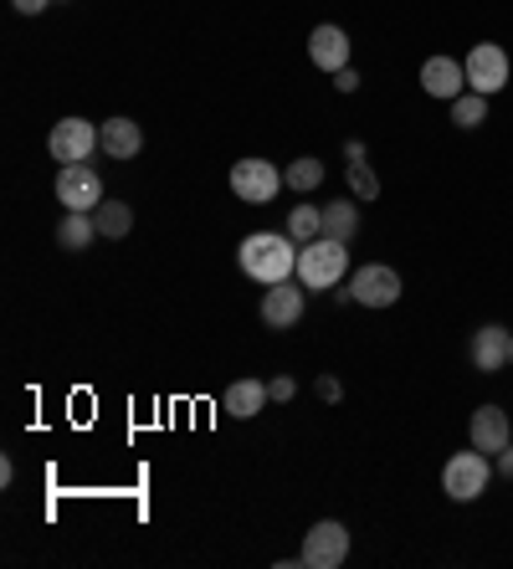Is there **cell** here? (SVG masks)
<instances>
[{
	"label": "cell",
	"mask_w": 513,
	"mask_h": 569,
	"mask_svg": "<svg viewBox=\"0 0 513 569\" xmlns=\"http://www.w3.org/2000/svg\"><path fill=\"white\" fill-rule=\"evenodd\" d=\"M237 267L251 282H263V288L288 282L293 272H298V241L277 237V231H251V237L237 247Z\"/></svg>",
	"instance_id": "obj_1"
},
{
	"label": "cell",
	"mask_w": 513,
	"mask_h": 569,
	"mask_svg": "<svg viewBox=\"0 0 513 569\" xmlns=\"http://www.w3.org/2000/svg\"><path fill=\"white\" fill-rule=\"evenodd\" d=\"M487 482H493V457L487 451H452L447 467H442V492H447L452 503H473L483 498Z\"/></svg>",
	"instance_id": "obj_2"
},
{
	"label": "cell",
	"mask_w": 513,
	"mask_h": 569,
	"mask_svg": "<svg viewBox=\"0 0 513 569\" xmlns=\"http://www.w3.org/2000/svg\"><path fill=\"white\" fill-rule=\"evenodd\" d=\"M344 272H349V247H344V241L318 237V241H308V247H298V282L303 288L324 292V288H334Z\"/></svg>",
	"instance_id": "obj_3"
},
{
	"label": "cell",
	"mask_w": 513,
	"mask_h": 569,
	"mask_svg": "<svg viewBox=\"0 0 513 569\" xmlns=\"http://www.w3.org/2000/svg\"><path fill=\"white\" fill-rule=\"evenodd\" d=\"M344 559H349V529H344V523H334V518H318L314 529L303 533L298 565H308V569H339Z\"/></svg>",
	"instance_id": "obj_4"
},
{
	"label": "cell",
	"mask_w": 513,
	"mask_h": 569,
	"mask_svg": "<svg viewBox=\"0 0 513 569\" xmlns=\"http://www.w3.org/2000/svg\"><path fill=\"white\" fill-rule=\"evenodd\" d=\"M47 149H52L57 164H88L92 149H103V133H98V123H88V119H62V123H52V133H47Z\"/></svg>",
	"instance_id": "obj_5"
},
{
	"label": "cell",
	"mask_w": 513,
	"mask_h": 569,
	"mask_svg": "<svg viewBox=\"0 0 513 569\" xmlns=\"http://www.w3.org/2000/svg\"><path fill=\"white\" fill-rule=\"evenodd\" d=\"M283 186H288V180L277 174L273 159H237V164H231V190H237V200H247V206L277 200Z\"/></svg>",
	"instance_id": "obj_6"
},
{
	"label": "cell",
	"mask_w": 513,
	"mask_h": 569,
	"mask_svg": "<svg viewBox=\"0 0 513 569\" xmlns=\"http://www.w3.org/2000/svg\"><path fill=\"white\" fill-rule=\"evenodd\" d=\"M462 67H467V88H473V93L493 98L499 88H509V52H503L499 41H477Z\"/></svg>",
	"instance_id": "obj_7"
},
{
	"label": "cell",
	"mask_w": 513,
	"mask_h": 569,
	"mask_svg": "<svg viewBox=\"0 0 513 569\" xmlns=\"http://www.w3.org/2000/svg\"><path fill=\"white\" fill-rule=\"evenodd\" d=\"M57 200L67 211H98L103 206V174L92 164H62L57 170Z\"/></svg>",
	"instance_id": "obj_8"
},
{
	"label": "cell",
	"mask_w": 513,
	"mask_h": 569,
	"mask_svg": "<svg viewBox=\"0 0 513 569\" xmlns=\"http://www.w3.org/2000/svg\"><path fill=\"white\" fill-rule=\"evenodd\" d=\"M349 298H355L359 308H391L401 303V272L385 262H369L359 267L355 278H349Z\"/></svg>",
	"instance_id": "obj_9"
},
{
	"label": "cell",
	"mask_w": 513,
	"mask_h": 569,
	"mask_svg": "<svg viewBox=\"0 0 513 569\" xmlns=\"http://www.w3.org/2000/svg\"><path fill=\"white\" fill-rule=\"evenodd\" d=\"M303 318V282H273V288L263 292V323L267 329H293Z\"/></svg>",
	"instance_id": "obj_10"
},
{
	"label": "cell",
	"mask_w": 513,
	"mask_h": 569,
	"mask_svg": "<svg viewBox=\"0 0 513 569\" xmlns=\"http://www.w3.org/2000/svg\"><path fill=\"white\" fill-rule=\"evenodd\" d=\"M422 93L442 98V103L462 98V93H467V67L452 62V57H426V67H422Z\"/></svg>",
	"instance_id": "obj_11"
},
{
	"label": "cell",
	"mask_w": 513,
	"mask_h": 569,
	"mask_svg": "<svg viewBox=\"0 0 513 569\" xmlns=\"http://www.w3.org/2000/svg\"><path fill=\"white\" fill-rule=\"evenodd\" d=\"M467 437H473V447H477V451L499 457V451L513 441V431H509V411H499V406H477L473 421H467Z\"/></svg>",
	"instance_id": "obj_12"
},
{
	"label": "cell",
	"mask_w": 513,
	"mask_h": 569,
	"mask_svg": "<svg viewBox=\"0 0 513 569\" xmlns=\"http://www.w3.org/2000/svg\"><path fill=\"white\" fill-rule=\"evenodd\" d=\"M308 57H314L318 72H339V67H349V37L324 21V27L308 31Z\"/></svg>",
	"instance_id": "obj_13"
},
{
	"label": "cell",
	"mask_w": 513,
	"mask_h": 569,
	"mask_svg": "<svg viewBox=\"0 0 513 569\" xmlns=\"http://www.w3.org/2000/svg\"><path fill=\"white\" fill-rule=\"evenodd\" d=\"M509 339L513 333L503 329V323H483V329L473 333V365L483 375H499L509 370Z\"/></svg>",
	"instance_id": "obj_14"
},
{
	"label": "cell",
	"mask_w": 513,
	"mask_h": 569,
	"mask_svg": "<svg viewBox=\"0 0 513 569\" xmlns=\"http://www.w3.org/2000/svg\"><path fill=\"white\" fill-rule=\"evenodd\" d=\"M267 385L263 380H237L231 390L221 396V411L226 416H237V421H251V416H263L267 411Z\"/></svg>",
	"instance_id": "obj_15"
},
{
	"label": "cell",
	"mask_w": 513,
	"mask_h": 569,
	"mask_svg": "<svg viewBox=\"0 0 513 569\" xmlns=\"http://www.w3.org/2000/svg\"><path fill=\"white\" fill-rule=\"evenodd\" d=\"M98 133H103V154L108 159H134L139 149H145V133H139L134 119H108V123H98Z\"/></svg>",
	"instance_id": "obj_16"
},
{
	"label": "cell",
	"mask_w": 513,
	"mask_h": 569,
	"mask_svg": "<svg viewBox=\"0 0 513 569\" xmlns=\"http://www.w3.org/2000/svg\"><path fill=\"white\" fill-rule=\"evenodd\" d=\"M324 237L344 241V247L359 237V206L355 200H329V206H324Z\"/></svg>",
	"instance_id": "obj_17"
},
{
	"label": "cell",
	"mask_w": 513,
	"mask_h": 569,
	"mask_svg": "<svg viewBox=\"0 0 513 569\" xmlns=\"http://www.w3.org/2000/svg\"><path fill=\"white\" fill-rule=\"evenodd\" d=\"M92 241H98V221H92V211H67L62 226H57V247H67V252H88Z\"/></svg>",
	"instance_id": "obj_18"
},
{
	"label": "cell",
	"mask_w": 513,
	"mask_h": 569,
	"mask_svg": "<svg viewBox=\"0 0 513 569\" xmlns=\"http://www.w3.org/2000/svg\"><path fill=\"white\" fill-rule=\"evenodd\" d=\"M288 237L298 241V247H308V241L324 237V206H293L288 211Z\"/></svg>",
	"instance_id": "obj_19"
},
{
	"label": "cell",
	"mask_w": 513,
	"mask_h": 569,
	"mask_svg": "<svg viewBox=\"0 0 513 569\" xmlns=\"http://www.w3.org/2000/svg\"><path fill=\"white\" fill-rule=\"evenodd\" d=\"M92 221H98V237H129V226H134V211L124 206V200H103L98 211H92Z\"/></svg>",
	"instance_id": "obj_20"
},
{
	"label": "cell",
	"mask_w": 513,
	"mask_h": 569,
	"mask_svg": "<svg viewBox=\"0 0 513 569\" xmlns=\"http://www.w3.org/2000/svg\"><path fill=\"white\" fill-rule=\"evenodd\" d=\"M283 180H288V190H303V196H308V190L324 186V164H318L314 154H303V159H293L288 170H283Z\"/></svg>",
	"instance_id": "obj_21"
},
{
	"label": "cell",
	"mask_w": 513,
	"mask_h": 569,
	"mask_svg": "<svg viewBox=\"0 0 513 569\" xmlns=\"http://www.w3.org/2000/svg\"><path fill=\"white\" fill-rule=\"evenodd\" d=\"M452 123H457V129H477V123H487V98L473 93V88H467L462 98H452Z\"/></svg>",
	"instance_id": "obj_22"
},
{
	"label": "cell",
	"mask_w": 513,
	"mask_h": 569,
	"mask_svg": "<svg viewBox=\"0 0 513 569\" xmlns=\"http://www.w3.org/2000/svg\"><path fill=\"white\" fill-rule=\"evenodd\" d=\"M344 180H349V190H355L359 200H375V196H381V174L369 170L365 159H359V164H349V174H344Z\"/></svg>",
	"instance_id": "obj_23"
},
{
	"label": "cell",
	"mask_w": 513,
	"mask_h": 569,
	"mask_svg": "<svg viewBox=\"0 0 513 569\" xmlns=\"http://www.w3.org/2000/svg\"><path fill=\"white\" fill-rule=\"evenodd\" d=\"M293 390H298V385H293L288 375H277V380H267V396H273V400H293Z\"/></svg>",
	"instance_id": "obj_24"
},
{
	"label": "cell",
	"mask_w": 513,
	"mask_h": 569,
	"mask_svg": "<svg viewBox=\"0 0 513 569\" xmlns=\"http://www.w3.org/2000/svg\"><path fill=\"white\" fill-rule=\"evenodd\" d=\"M334 88H339V93H355V88H359V72L339 67V72H334Z\"/></svg>",
	"instance_id": "obj_25"
},
{
	"label": "cell",
	"mask_w": 513,
	"mask_h": 569,
	"mask_svg": "<svg viewBox=\"0 0 513 569\" xmlns=\"http://www.w3.org/2000/svg\"><path fill=\"white\" fill-rule=\"evenodd\" d=\"M11 6H16V11H21V16H41V11H47V6H52V0H11Z\"/></svg>",
	"instance_id": "obj_26"
},
{
	"label": "cell",
	"mask_w": 513,
	"mask_h": 569,
	"mask_svg": "<svg viewBox=\"0 0 513 569\" xmlns=\"http://www.w3.org/2000/svg\"><path fill=\"white\" fill-rule=\"evenodd\" d=\"M318 396H324V400H339L344 396L339 380H334V375H324V380H318Z\"/></svg>",
	"instance_id": "obj_27"
},
{
	"label": "cell",
	"mask_w": 513,
	"mask_h": 569,
	"mask_svg": "<svg viewBox=\"0 0 513 569\" xmlns=\"http://www.w3.org/2000/svg\"><path fill=\"white\" fill-rule=\"evenodd\" d=\"M499 472H503V477H513V441L499 451Z\"/></svg>",
	"instance_id": "obj_28"
},
{
	"label": "cell",
	"mask_w": 513,
	"mask_h": 569,
	"mask_svg": "<svg viewBox=\"0 0 513 569\" xmlns=\"http://www.w3.org/2000/svg\"><path fill=\"white\" fill-rule=\"evenodd\" d=\"M509 365H513V339H509Z\"/></svg>",
	"instance_id": "obj_29"
}]
</instances>
